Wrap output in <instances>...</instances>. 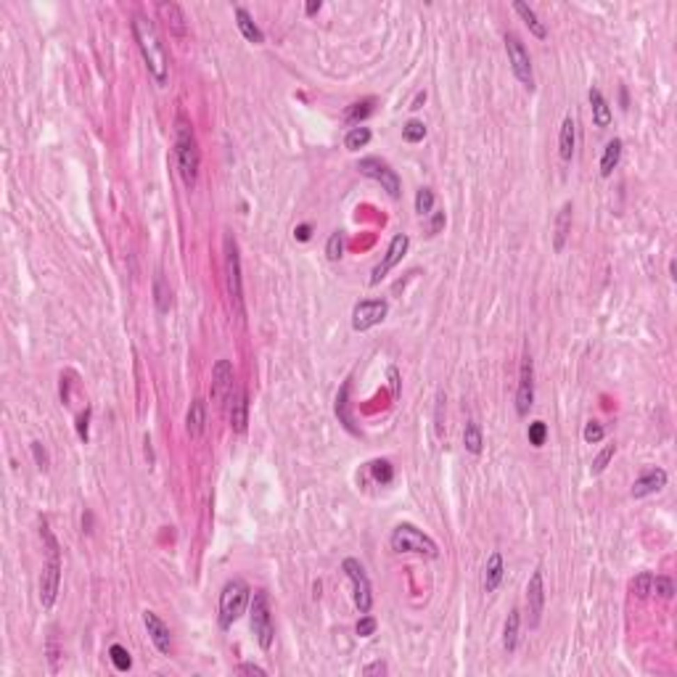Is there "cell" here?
<instances>
[{
  "mask_svg": "<svg viewBox=\"0 0 677 677\" xmlns=\"http://www.w3.org/2000/svg\"><path fill=\"white\" fill-rule=\"evenodd\" d=\"M133 38L138 42V51L143 56V64H146L148 74L154 77V82L164 88L170 82V58H167V48L161 42L159 32H157V24L146 19L143 14H135L133 22Z\"/></svg>",
  "mask_w": 677,
  "mask_h": 677,
  "instance_id": "cell-1",
  "label": "cell"
},
{
  "mask_svg": "<svg viewBox=\"0 0 677 677\" xmlns=\"http://www.w3.org/2000/svg\"><path fill=\"white\" fill-rule=\"evenodd\" d=\"M175 161H177V173L183 177L186 188L196 186L199 180V167H201V154H199V143H196V135H193V127L191 122L180 114L175 120Z\"/></svg>",
  "mask_w": 677,
  "mask_h": 677,
  "instance_id": "cell-2",
  "label": "cell"
},
{
  "mask_svg": "<svg viewBox=\"0 0 677 677\" xmlns=\"http://www.w3.org/2000/svg\"><path fill=\"white\" fill-rule=\"evenodd\" d=\"M42 543H45V550H48V561L42 566L40 574V603L42 609H51L58 598V584H61V548H58V540L54 537V532L48 529V524L42 521Z\"/></svg>",
  "mask_w": 677,
  "mask_h": 677,
  "instance_id": "cell-3",
  "label": "cell"
},
{
  "mask_svg": "<svg viewBox=\"0 0 677 677\" xmlns=\"http://www.w3.org/2000/svg\"><path fill=\"white\" fill-rule=\"evenodd\" d=\"M223 257H225V283H228V296H230V305L233 312L239 315V320H244V280H241V254L236 239L225 233L223 239Z\"/></svg>",
  "mask_w": 677,
  "mask_h": 677,
  "instance_id": "cell-4",
  "label": "cell"
},
{
  "mask_svg": "<svg viewBox=\"0 0 677 677\" xmlns=\"http://www.w3.org/2000/svg\"><path fill=\"white\" fill-rule=\"evenodd\" d=\"M389 545L397 553H415V556H426V558L439 556V545L429 534H424L418 527H413V524H397L392 529Z\"/></svg>",
  "mask_w": 677,
  "mask_h": 677,
  "instance_id": "cell-5",
  "label": "cell"
},
{
  "mask_svg": "<svg viewBox=\"0 0 677 677\" xmlns=\"http://www.w3.org/2000/svg\"><path fill=\"white\" fill-rule=\"evenodd\" d=\"M249 596H252V590L241 577L228 580L223 593H220V627L223 630H228L233 622H239L244 609L249 606Z\"/></svg>",
  "mask_w": 677,
  "mask_h": 677,
  "instance_id": "cell-6",
  "label": "cell"
},
{
  "mask_svg": "<svg viewBox=\"0 0 677 677\" xmlns=\"http://www.w3.org/2000/svg\"><path fill=\"white\" fill-rule=\"evenodd\" d=\"M249 619H252V630L257 635V643L262 651L273 648L276 640V624H273V611H270V598L265 590H257L252 598V609H249Z\"/></svg>",
  "mask_w": 677,
  "mask_h": 677,
  "instance_id": "cell-7",
  "label": "cell"
},
{
  "mask_svg": "<svg viewBox=\"0 0 677 677\" xmlns=\"http://www.w3.org/2000/svg\"><path fill=\"white\" fill-rule=\"evenodd\" d=\"M342 569H344V574L349 577V582H352L355 606L360 609V614H368L373 606V587H371V580H368L365 569H363V564H360L358 558H344Z\"/></svg>",
  "mask_w": 677,
  "mask_h": 677,
  "instance_id": "cell-8",
  "label": "cell"
},
{
  "mask_svg": "<svg viewBox=\"0 0 677 677\" xmlns=\"http://www.w3.org/2000/svg\"><path fill=\"white\" fill-rule=\"evenodd\" d=\"M505 51H508V61H511V69L516 74V80L527 88V90H534V74H532V58L524 48V42L518 40L513 32L505 35Z\"/></svg>",
  "mask_w": 677,
  "mask_h": 677,
  "instance_id": "cell-9",
  "label": "cell"
},
{
  "mask_svg": "<svg viewBox=\"0 0 677 677\" xmlns=\"http://www.w3.org/2000/svg\"><path fill=\"white\" fill-rule=\"evenodd\" d=\"M358 170L365 175V177H373L376 183H381V188H384L392 199H397L399 196V188H402L399 175L395 173L384 159H379V157H365V159L358 161Z\"/></svg>",
  "mask_w": 677,
  "mask_h": 677,
  "instance_id": "cell-10",
  "label": "cell"
},
{
  "mask_svg": "<svg viewBox=\"0 0 677 677\" xmlns=\"http://www.w3.org/2000/svg\"><path fill=\"white\" fill-rule=\"evenodd\" d=\"M389 315V305L384 299H363L352 310V328L355 331H371L379 323H384Z\"/></svg>",
  "mask_w": 677,
  "mask_h": 677,
  "instance_id": "cell-11",
  "label": "cell"
},
{
  "mask_svg": "<svg viewBox=\"0 0 677 677\" xmlns=\"http://www.w3.org/2000/svg\"><path fill=\"white\" fill-rule=\"evenodd\" d=\"M408 246H411V239H408V233H397L395 239L389 241V246H386V254L384 260L379 262V265L373 267L371 273V286H379L381 280L395 270V267L402 262V257H405V252H408Z\"/></svg>",
  "mask_w": 677,
  "mask_h": 677,
  "instance_id": "cell-12",
  "label": "cell"
},
{
  "mask_svg": "<svg viewBox=\"0 0 677 677\" xmlns=\"http://www.w3.org/2000/svg\"><path fill=\"white\" fill-rule=\"evenodd\" d=\"M534 405V365H532L529 352L521 360V371H518V389H516V413L524 418Z\"/></svg>",
  "mask_w": 677,
  "mask_h": 677,
  "instance_id": "cell-13",
  "label": "cell"
},
{
  "mask_svg": "<svg viewBox=\"0 0 677 677\" xmlns=\"http://www.w3.org/2000/svg\"><path fill=\"white\" fill-rule=\"evenodd\" d=\"M233 381H236V376H233L230 360H217L212 371V399L220 408H225L230 395H233V389H236Z\"/></svg>",
  "mask_w": 677,
  "mask_h": 677,
  "instance_id": "cell-14",
  "label": "cell"
},
{
  "mask_svg": "<svg viewBox=\"0 0 677 677\" xmlns=\"http://www.w3.org/2000/svg\"><path fill=\"white\" fill-rule=\"evenodd\" d=\"M228 421H230V429L236 434L246 431V424H249V395H246L244 386H236L230 399H228Z\"/></svg>",
  "mask_w": 677,
  "mask_h": 677,
  "instance_id": "cell-15",
  "label": "cell"
},
{
  "mask_svg": "<svg viewBox=\"0 0 677 677\" xmlns=\"http://www.w3.org/2000/svg\"><path fill=\"white\" fill-rule=\"evenodd\" d=\"M527 606H529V624L537 627L540 616H543L545 606V582H543V569H534L527 582Z\"/></svg>",
  "mask_w": 677,
  "mask_h": 677,
  "instance_id": "cell-16",
  "label": "cell"
},
{
  "mask_svg": "<svg viewBox=\"0 0 677 677\" xmlns=\"http://www.w3.org/2000/svg\"><path fill=\"white\" fill-rule=\"evenodd\" d=\"M143 624H146L148 637H151V643L157 646V651H159L161 656H170V653H173V635H170V627L161 622L154 611H143Z\"/></svg>",
  "mask_w": 677,
  "mask_h": 677,
  "instance_id": "cell-17",
  "label": "cell"
},
{
  "mask_svg": "<svg viewBox=\"0 0 677 677\" xmlns=\"http://www.w3.org/2000/svg\"><path fill=\"white\" fill-rule=\"evenodd\" d=\"M667 487V471L664 468H651L640 479H635L632 484V497H648L653 492H659Z\"/></svg>",
  "mask_w": 677,
  "mask_h": 677,
  "instance_id": "cell-18",
  "label": "cell"
},
{
  "mask_svg": "<svg viewBox=\"0 0 677 677\" xmlns=\"http://www.w3.org/2000/svg\"><path fill=\"white\" fill-rule=\"evenodd\" d=\"M157 11H159V16L167 22V27H170L173 35H177V38L186 35V14H183V8H180L177 3L161 0V3H157Z\"/></svg>",
  "mask_w": 677,
  "mask_h": 677,
  "instance_id": "cell-19",
  "label": "cell"
},
{
  "mask_svg": "<svg viewBox=\"0 0 677 677\" xmlns=\"http://www.w3.org/2000/svg\"><path fill=\"white\" fill-rule=\"evenodd\" d=\"M207 429V402L204 399H193L191 408L186 413V431L191 439H199Z\"/></svg>",
  "mask_w": 677,
  "mask_h": 677,
  "instance_id": "cell-20",
  "label": "cell"
},
{
  "mask_svg": "<svg viewBox=\"0 0 677 677\" xmlns=\"http://www.w3.org/2000/svg\"><path fill=\"white\" fill-rule=\"evenodd\" d=\"M505 577V564H503V553L495 550L490 558H487V566H484V590L487 593H495L500 582Z\"/></svg>",
  "mask_w": 677,
  "mask_h": 677,
  "instance_id": "cell-21",
  "label": "cell"
},
{
  "mask_svg": "<svg viewBox=\"0 0 677 677\" xmlns=\"http://www.w3.org/2000/svg\"><path fill=\"white\" fill-rule=\"evenodd\" d=\"M574 143H577V125H574V117L566 114L564 125H561V135H558V154H561L564 161H571V157H574Z\"/></svg>",
  "mask_w": 677,
  "mask_h": 677,
  "instance_id": "cell-22",
  "label": "cell"
},
{
  "mask_svg": "<svg viewBox=\"0 0 677 677\" xmlns=\"http://www.w3.org/2000/svg\"><path fill=\"white\" fill-rule=\"evenodd\" d=\"M236 27H239V32L244 35V40L254 42V45H262L265 42V35H262V29L254 24V19L249 16V11L246 8H236Z\"/></svg>",
  "mask_w": 677,
  "mask_h": 677,
  "instance_id": "cell-23",
  "label": "cell"
},
{
  "mask_svg": "<svg viewBox=\"0 0 677 677\" xmlns=\"http://www.w3.org/2000/svg\"><path fill=\"white\" fill-rule=\"evenodd\" d=\"M569 233H571V201H566L556 217V233H553V249L556 252H564V246L569 241Z\"/></svg>",
  "mask_w": 677,
  "mask_h": 677,
  "instance_id": "cell-24",
  "label": "cell"
},
{
  "mask_svg": "<svg viewBox=\"0 0 677 677\" xmlns=\"http://www.w3.org/2000/svg\"><path fill=\"white\" fill-rule=\"evenodd\" d=\"M587 98H590V106H593V122H596L598 127H609V125H611V109H609V101L603 98V93H600L598 88H590Z\"/></svg>",
  "mask_w": 677,
  "mask_h": 677,
  "instance_id": "cell-25",
  "label": "cell"
},
{
  "mask_svg": "<svg viewBox=\"0 0 677 677\" xmlns=\"http://www.w3.org/2000/svg\"><path fill=\"white\" fill-rule=\"evenodd\" d=\"M513 11H516V14L521 16V22H524V24L529 27V32L534 35V38H537V40H545V38H548V29H545V24L540 22V19H537V14L532 11L527 3L516 0V3H513Z\"/></svg>",
  "mask_w": 677,
  "mask_h": 677,
  "instance_id": "cell-26",
  "label": "cell"
},
{
  "mask_svg": "<svg viewBox=\"0 0 677 677\" xmlns=\"http://www.w3.org/2000/svg\"><path fill=\"white\" fill-rule=\"evenodd\" d=\"M619 159H622V141L614 138V141H609L606 148H603V157H600V177H611V173L616 170Z\"/></svg>",
  "mask_w": 677,
  "mask_h": 677,
  "instance_id": "cell-27",
  "label": "cell"
},
{
  "mask_svg": "<svg viewBox=\"0 0 677 677\" xmlns=\"http://www.w3.org/2000/svg\"><path fill=\"white\" fill-rule=\"evenodd\" d=\"M463 445L465 450L471 452V455H479L481 452V447H484V437H481V426L477 424V421H468L463 429Z\"/></svg>",
  "mask_w": 677,
  "mask_h": 677,
  "instance_id": "cell-28",
  "label": "cell"
},
{
  "mask_svg": "<svg viewBox=\"0 0 677 677\" xmlns=\"http://www.w3.org/2000/svg\"><path fill=\"white\" fill-rule=\"evenodd\" d=\"M516 643H518V609H513L511 614H508L505 627H503V648L508 651V653H513V651H516Z\"/></svg>",
  "mask_w": 677,
  "mask_h": 677,
  "instance_id": "cell-29",
  "label": "cell"
},
{
  "mask_svg": "<svg viewBox=\"0 0 677 677\" xmlns=\"http://www.w3.org/2000/svg\"><path fill=\"white\" fill-rule=\"evenodd\" d=\"M371 130L368 127H352L349 133H347V138H344V146H347V151H360V148H365L368 143H371Z\"/></svg>",
  "mask_w": 677,
  "mask_h": 677,
  "instance_id": "cell-30",
  "label": "cell"
},
{
  "mask_svg": "<svg viewBox=\"0 0 677 677\" xmlns=\"http://www.w3.org/2000/svg\"><path fill=\"white\" fill-rule=\"evenodd\" d=\"M154 299H157V310H159V312H167L170 305H173V294H170V289H167V280H164L161 273L154 278Z\"/></svg>",
  "mask_w": 677,
  "mask_h": 677,
  "instance_id": "cell-31",
  "label": "cell"
},
{
  "mask_svg": "<svg viewBox=\"0 0 677 677\" xmlns=\"http://www.w3.org/2000/svg\"><path fill=\"white\" fill-rule=\"evenodd\" d=\"M373 98H365V101H358V104H352V106L347 109L344 120L349 122V125H360V120H365V117H371L373 114Z\"/></svg>",
  "mask_w": 677,
  "mask_h": 677,
  "instance_id": "cell-32",
  "label": "cell"
},
{
  "mask_svg": "<svg viewBox=\"0 0 677 677\" xmlns=\"http://www.w3.org/2000/svg\"><path fill=\"white\" fill-rule=\"evenodd\" d=\"M336 415L342 418V424H344L349 431H355L352 415H349V384L342 386V392H339V397H336Z\"/></svg>",
  "mask_w": 677,
  "mask_h": 677,
  "instance_id": "cell-33",
  "label": "cell"
},
{
  "mask_svg": "<svg viewBox=\"0 0 677 677\" xmlns=\"http://www.w3.org/2000/svg\"><path fill=\"white\" fill-rule=\"evenodd\" d=\"M415 212L421 214V217H429V214L434 212V191L431 188H418L415 191Z\"/></svg>",
  "mask_w": 677,
  "mask_h": 677,
  "instance_id": "cell-34",
  "label": "cell"
},
{
  "mask_svg": "<svg viewBox=\"0 0 677 677\" xmlns=\"http://www.w3.org/2000/svg\"><path fill=\"white\" fill-rule=\"evenodd\" d=\"M109 659H111V664L120 669V672H127L130 667H133V659H130V651L125 648V646H120V643H114L111 648H109Z\"/></svg>",
  "mask_w": 677,
  "mask_h": 677,
  "instance_id": "cell-35",
  "label": "cell"
},
{
  "mask_svg": "<svg viewBox=\"0 0 677 677\" xmlns=\"http://www.w3.org/2000/svg\"><path fill=\"white\" fill-rule=\"evenodd\" d=\"M651 582H653V574H651V571H640L635 580L630 582V590H632L637 598H648L651 596Z\"/></svg>",
  "mask_w": 677,
  "mask_h": 677,
  "instance_id": "cell-36",
  "label": "cell"
},
{
  "mask_svg": "<svg viewBox=\"0 0 677 677\" xmlns=\"http://www.w3.org/2000/svg\"><path fill=\"white\" fill-rule=\"evenodd\" d=\"M402 138L408 141V143H421L426 138V125L418 120H411L405 127H402Z\"/></svg>",
  "mask_w": 677,
  "mask_h": 677,
  "instance_id": "cell-37",
  "label": "cell"
},
{
  "mask_svg": "<svg viewBox=\"0 0 677 677\" xmlns=\"http://www.w3.org/2000/svg\"><path fill=\"white\" fill-rule=\"evenodd\" d=\"M651 596H659V598H669L675 596V582L669 580V577H653V582H651Z\"/></svg>",
  "mask_w": 677,
  "mask_h": 677,
  "instance_id": "cell-38",
  "label": "cell"
},
{
  "mask_svg": "<svg viewBox=\"0 0 677 677\" xmlns=\"http://www.w3.org/2000/svg\"><path fill=\"white\" fill-rule=\"evenodd\" d=\"M371 471H373V479L381 481V484H389V481L395 479V468H392L389 461H373Z\"/></svg>",
  "mask_w": 677,
  "mask_h": 677,
  "instance_id": "cell-39",
  "label": "cell"
},
{
  "mask_svg": "<svg viewBox=\"0 0 677 677\" xmlns=\"http://www.w3.org/2000/svg\"><path fill=\"white\" fill-rule=\"evenodd\" d=\"M614 452H616V445H606L603 450L598 452V458L593 461V468H590V471H593V474H603L606 465H609V461L614 458Z\"/></svg>",
  "mask_w": 677,
  "mask_h": 677,
  "instance_id": "cell-40",
  "label": "cell"
},
{
  "mask_svg": "<svg viewBox=\"0 0 677 677\" xmlns=\"http://www.w3.org/2000/svg\"><path fill=\"white\" fill-rule=\"evenodd\" d=\"M545 437H548V426H545V421H532L529 424V445L532 447H543Z\"/></svg>",
  "mask_w": 677,
  "mask_h": 677,
  "instance_id": "cell-41",
  "label": "cell"
},
{
  "mask_svg": "<svg viewBox=\"0 0 677 677\" xmlns=\"http://www.w3.org/2000/svg\"><path fill=\"white\" fill-rule=\"evenodd\" d=\"M326 254H328V260H342V254H344V239H342V233H339V230H336V233H331L328 246H326Z\"/></svg>",
  "mask_w": 677,
  "mask_h": 677,
  "instance_id": "cell-42",
  "label": "cell"
},
{
  "mask_svg": "<svg viewBox=\"0 0 677 677\" xmlns=\"http://www.w3.org/2000/svg\"><path fill=\"white\" fill-rule=\"evenodd\" d=\"M582 437H584V442H590V445H598L600 439L606 437V431H603V426L598 424V421H590V424L584 426Z\"/></svg>",
  "mask_w": 677,
  "mask_h": 677,
  "instance_id": "cell-43",
  "label": "cell"
},
{
  "mask_svg": "<svg viewBox=\"0 0 677 677\" xmlns=\"http://www.w3.org/2000/svg\"><path fill=\"white\" fill-rule=\"evenodd\" d=\"M376 627H379V622H376L373 616H368V614H365V616L358 622V627H355V630H358L360 637H371L373 632H376Z\"/></svg>",
  "mask_w": 677,
  "mask_h": 677,
  "instance_id": "cell-44",
  "label": "cell"
},
{
  "mask_svg": "<svg viewBox=\"0 0 677 677\" xmlns=\"http://www.w3.org/2000/svg\"><path fill=\"white\" fill-rule=\"evenodd\" d=\"M445 225H447V214H445V212H431V223H429V236H437V233Z\"/></svg>",
  "mask_w": 677,
  "mask_h": 677,
  "instance_id": "cell-45",
  "label": "cell"
},
{
  "mask_svg": "<svg viewBox=\"0 0 677 677\" xmlns=\"http://www.w3.org/2000/svg\"><path fill=\"white\" fill-rule=\"evenodd\" d=\"M389 672V667H386L384 662H373V664H368V667H363V675L365 677H371V675H386Z\"/></svg>",
  "mask_w": 677,
  "mask_h": 677,
  "instance_id": "cell-46",
  "label": "cell"
},
{
  "mask_svg": "<svg viewBox=\"0 0 677 677\" xmlns=\"http://www.w3.org/2000/svg\"><path fill=\"white\" fill-rule=\"evenodd\" d=\"M236 672H239V675H260V677L267 675L265 669H262V667H257V664H239V667H236Z\"/></svg>",
  "mask_w": 677,
  "mask_h": 677,
  "instance_id": "cell-47",
  "label": "cell"
},
{
  "mask_svg": "<svg viewBox=\"0 0 677 677\" xmlns=\"http://www.w3.org/2000/svg\"><path fill=\"white\" fill-rule=\"evenodd\" d=\"M88 421H90V411L82 413L80 421H77V434H80L82 442H88V437H90V434H88Z\"/></svg>",
  "mask_w": 677,
  "mask_h": 677,
  "instance_id": "cell-48",
  "label": "cell"
},
{
  "mask_svg": "<svg viewBox=\"0 0 677 677\" xmlns=\"http://www.w3.org/2000/svg\"><path fill=\"white\" fill-rule=\"evenodd\" d=\"M32 452H35V461H38V465H40V468H48V455H45V450H42L40 442H32Z\"/></svg>",
  "mask_w": 677,
  "mask_h": 677,
  "instance_id": "cell-49",
  "label": "cell"
},
{
  "mask_svg": "<svg viewBox=\"0 0 677 677\" xmlns=\"http://www.w3.org/2000/svg\"><path fill=\"white\" fill-rule=\"evenodd\" d=\"M294 236H296V241H310V236H312V228H310V225H296V228H294Z\"/></svg>",
  "mask_w": 677,
  "mask_h": 677,
  "instance_id": "cell-50",
  "label": "cell"
},
{
  "mask_svg": "<svg viewBox=\"0 0 677 677\" xmlns=\"http://www.w3.org/2000/svg\"><path fill=\"white\" fill-rule=\"evenodd\" d=\"M320 8H323V3H320V0H310V3L305 6V14L307 16H315L320 11Z\"/></svg>",
  "mask_w": 677,
  "mask_h": 677,
  "instance_id": "cell-51",
  "label": "cell"
},
{
  "mask_svg": "<svg viewBox=\"0 0 677 677\" xmlns=\"http://www.w3.org/2000/svg\"><path fill=\"white\" fill-rule=\"evenodd\" d=\"M426 101V93H418L415 95V101H413V106L411 109H421V104Z\"/></svg>",
  "mask_w": 677,
  "mask_h": 677,
  "instance_id": "cell-52",
  "label": "cell"
},
{
  "mask_svg": "<svg viewBox=\"0 0 677 677\" xmlns=\"http://www.w3.org/2000/svg\"><path fill=\"white\" fill-rule=\"evenodd\" d=\"M619 95H622V109H627V90L622 88V90H619Z\"/></svg>",
  "mask_w": 677,
  "mask_h": 677,
  "instance_id": "cell-53",
  "label": "cell"
}]
</instances>
